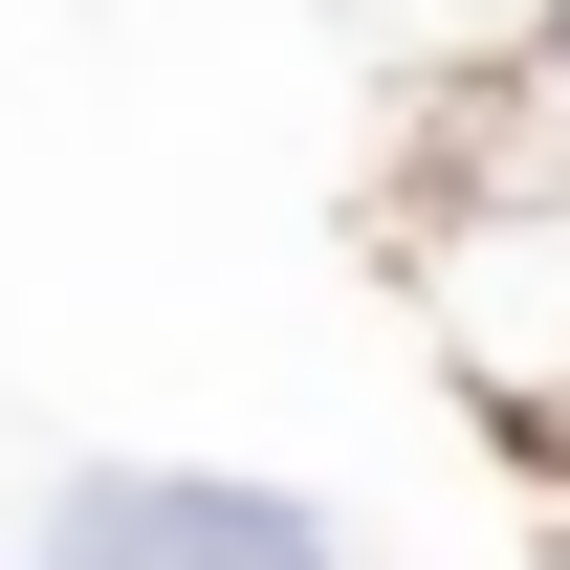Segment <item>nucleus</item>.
Returning a JSON list of instances; mask_svg holds the SVG:
<instances>
[{
	"label": "nucleus",
	"mask_w": 570,
	"mask_h": 570,
	"mask_svg": "<svg viewBox=\"0 0 570 570\" xmlns=\"http://www.w3.org/2000/svg\"><path fill=\"white\" fill-rule=\"evenodd\" d=\"M67 570H352V527L307 483H219V461H88L45 504Z\"/></svg>",
	"instance_id": "obj_1"
},
{
	"label": "nucleus",
	"mask_w": 570,
	"mask_h": 570,
	"mask_svg": "<svg viewBox=\"0 0 570 570\" xmlns=\"http://www.w3.org/2000/svg\"><path fill=\"white\" fill-rule=\"evenodd\" d=\"M439 154H527V176H570V0H527L483 67H461V132Z\"/></svg>",
	"instance_id": "obj_2"
},
{
	"label": "nucleus",
	"mask_w": 570,
	"mask_h": 570,
	"mask_svg": "<svg viewBox=\"0 0 570 570\" xmlns=\"http://www.w3.org/2000/svg\"><path fill=\"white\" fill-rule=\"evenodd\" d=\"M45 570H67V549H45Z\"/></svg>",
	"instance_id": "obj_3"
}]
</instances>
